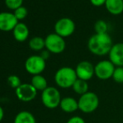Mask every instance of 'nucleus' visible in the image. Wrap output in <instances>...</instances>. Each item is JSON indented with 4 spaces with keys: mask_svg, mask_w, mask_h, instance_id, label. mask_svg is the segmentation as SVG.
<instances>
[{
    "mask_svg": "<svg viewBox=\"0 0 123 123\" xmlns=\"http://www.w3.org/2000/svg\"><path fill=\"white\" fill-rule=\"evenodd\" d=\"M13 123H36V119L31 112L21 111L15 116Z\"/></svg>",
    "mask_w": 123,
    "mask_h": 123,
    "instance_id": "nucleus-16",
    "label": "nucleus"
},
{
    "mask_svg": "<svg viewBox=\"0 0 123 123\" xmlns=\"http://www.w3.org/2000/svg\"><path fill=\"white\" fill-rule=\"evenodd\" d=\"M13 14L16 17V18L18 20V22L21 21V20L25 19L28 15V9L24 6L19 7L18 8H17L16 10H14L13 12Z\"/></svg>",
    "mask_w": 123,
    "mask_h": 123,
    "instance_id": "nucleus-22",
    "label": "nucleus"
},
{
    "mask_svg": "<svg viewBox=\"0 0 123 123\" xmlns=\"http://www.w3.org/2000/svg\"><path fill=\"white\" fill-rule=\"evenodd\" d=\"M100 100L96 93L88 91L87 93L80 96L78 100L79 110L84 113H91L95 111L99 106Z\"/></svg>",
    "mask_w": 123,
    "mask_h": 123,
    "instance_id": "nucleus-4",
    "label": "nucleus"
},
{
    "mask_svg": "<svg viewBox=\"0 0 123 123\" xmlns=\"http://www.w3.org/2000/svg\"><path fill=\"white\" fill-rule=\"evenodd\" d=\"M38 91L30 83L22 84L19 87L15 90L16 97L23 102H30L34 100L37 96Z\"/></svg>",
    "mask_w": 123,
    "mask_h": 123,
    "instance_id": "nucleus-9",
    "label": "nucleus"
},
{
    "mask_svg": "<svg viewBox=\"0 0 123 123\" xmlns=\"http://www.w3.org/2000/svg\"><path fill=\"white\" fill-rule=\"evenodd\" d=\"M7 8L11 10H16L19 7L23 6L24 0H4Z\"/></svg>",
    "mask_w": 123,
    "mask_h": 123,
    "instance_id": "nucleus-23",
    "label": "nucleus"
},
{
    "mask_svg": "<svg viewBox=\"0 0 123 123\" xmlns=\"http://www.w3.org/2000/svg\"><path fill=\"white\" fill-rule=\"evenodd\" d=\"M78 79L88 81L95 75V66L87 60L80 61L74 69Z\"/></svg>",
    "mask_w": 123,
    "mask_h": 123,
    "instance_id": "nucleus-10",
    "label": "nucleus"
},
{
    "mask_svg": "<svg viewBox=\"0 0 123 123\" xmlns=\"http://www.w3.org/2000/svg\"><path fill=\"white\" fill-rule=\"evenodd\" d=\"M105 6L107 11L113 15L123 13V0H106Z\"/></svg>",
    "mask_w": 123,
    "mask_h": 123,
    "instance_id": "nucleus-15",
    "label": "nucleus"
},
{
    "mask_svg": "<svg viewBox=\"0 0 123 123\" xmlns=\"http://www.w3.org/2000/svg\"><path fill=\"white\" fill-rule=\"evenodd\" d=\"M60 107L64 112L66 113H73L79 110V105H78V100L73 97H64L62 98L60 104Z\"/></svg>",
    "mask_w": 123,
    "mask_h": 123,
    "instance_id": "nucleus-14",
    "label": "nucleus"
},
{
    "mask_svg": "<svg viewBox=\"0 0 123 123\" xmlns=\"http://www.w3.org/2000/svg\"><path fill=\"white\" fill-rule=\"evenodd\" d=\"M29 46L32 50L34 51H41L45 48V40L44 38L39 36H34L31 38L29 41Z\"/></svg>",
    "mask_w": 123,
    "mask_h": 123,
    "instance_id": "nucleus-18",
    "label": "nucleus"
},
{
    "mask_svg": "<svg viewBox=\"0 0 123 123\" xmlns=\"http://www.w3.org/2000/svg\"><path fill=\"white\" fill-rule=\"evenodd\" d=\"M61 95L56 87L48 86L41 92V102L48 109H55L60 106Z\"/></svg>",
    "mask_w": 123,
    "mask_h": 123,
    "instance_id": "nucleus-3",
    "label": "nucleus"
},
{
    "mask_svg": "<svg viewBox=\"0 0 123 123\" xmlns=\"http://www.w3.org/2000/svg\"><path fill=\"white\" fill-rule=\"evenodd\" d=\"M3 117H4V111H3V108L0 105V122L3 121Z\"/></svg>",
    "mask_w": 123,
    "mask_h": 123,
    "instance_id": "nucleus-28",
    "label": "nucleus"
},
{
    "mask_svg": "<svg viewBox=\"0 0 123 123\" xmlns=\"http://www.w3.org/2000/svg\"><path fill=\"white\" fill-rule=\"evenodd\" d=\"M66 123H86L85 120L80 117H78V116H75V117H72L67 121Z\"/></svg>",
    "mask_w": 123,
    "mask_h": 123,
    "instance_id": "nucleus-25",
    "label": "nucleus"
},
{
    "mask_svg": "<svg viewBox=\"0 0 123 123\" xmlns=\"http://www.w3.org/2000/svg\"><path fill=\"white\" fill-rule=\"evenodd\" d=\"M75 30V24L70 18H60L55 25V32L63 38L69 37Z\"/></svg>",
    "mask_w": 123,
    "mask_h": 123,
    "instance_id": "nucleus-8",
    "label": "nucleus"
},
{
    "mask_svg": "<svg viewBox=\"0 0 123 123\" xmlns=\"http://www.w3.org/2000/svg\"><path fill=\"white\" fill-rule=\"evenodd\" d=\"M25 68L26 71L32 75L41 74L46 68V60L40 55H31L25 60Z\"/></svg>",
    "mask_w": 123,
    "mask_h": 123,
    "instance_id": "nucleus-5",
    "label": "nucleus"
},
{
    "mask_svg": "<svg viewBox=\"0 0 123 123\" xmlns=\"http://www.w3.org/2000/svg\"><path fill=\"white\" fill-rule=\"evenodd\" d=\"M30 84L34 87V89L37 91H41L46 89L48 87V82L45 77H44L41 74H37V75H33L31 79Z\"/></svg>",
    "mask_w": 123,
    "mask_h": 123,
    "instance_id": "nucleus-17",
    "label": "nucleus"
},
{
    "mask_svg": "<svg viewBox=\"0 0 123 123\" xmlns=\"http://www.w3.org/2000/svg\"><path fill=\"white\" fill-rule=\"evenodd\" d=\"M112 79L114 81H116L118 84H122L123 83V67H116L114 70Z\"/></svg>",
    "mask_w": 123,
    "mask_h": 123,
    "instance_id": "nucleus-24",
    "label": "nucleus"
},
{
    "mask_svg": "<svg viewBox=\"0 0 123 123\" xmlns=\"http://www.w3.org/2000/svg\"><path fill=\"white\" fill-rule=\"evenodd\" d=\"M72 89L76 94L82 96V95L86 94L89 91V84L87 81L83 80L80 79H77L75 80V82L74 83Z\"/></svg>",
    "mask_w": 123,
    "mask_h": 123,
    "instance_id": "nucleus-19",
    "label": "nucleus"
},
{
    "mask_svg": "<svg viewBox=\"0 0 123 123\" xmlns=\"http://www.w3.org/2000/svg\"><path fill=\"white\" fill-rule=\"evenodd\" d=\"M116 66L110 60H100L95 65V75L100 80H108L112 78Z\"/></svg>",
    "mask_w": 123,
    "mask_h": 123,
    "instance_id": "nucleus-7",
    "label": "nucleus"
},
{
    "mask_svg": "<svg viewBox=\"0 0 123 123\" xmlns=\"http://www.w3.org/2000/svg\"><path fill=\"white\" fill-rule=\"evenodd\" d=\"M87 46L93 55L104 56L109 55L113 43L108 34H95L89 39Z\"/></svg>",
    "mask_w": 123,
    "mask_h": 123,
    "instance_id": "nucleus-1",
    "label": "nucleus"
},
{
    "mask_svg": "<svg viewBox=\"0 0 123 123\" xmlns=\"http://www.w3.org/2000/svg\"><path fill=\"white\" fill-rule=\"evenodd\" d=\"M91 4L96 7H100L102 5H105L106 0H90Z\"/></svg>",
    "mask_w": 123,
    "mask_h": 123,
    "instance_id": "nucleus-26",
    "label": "nucleus"
},
{
    "mask_svg": "<svg viewBox=\"0 0 123 123\" xmlns=\"http://www.w3.org/2000/svg\"><path fill=\"white\" fill-rule=\"evenodd\" d=\"M109 59L116 67H123V43L113 44L109 53Z\"/></svg>",
    "mask_w": 123,
    "mask_h": 123,
    "instance_id": "nucleus-12",
    "label": "nucleus"
},
{
    "mask_svg": "<svg viewBox=\"0 0 123 123\" xmlns=\"http://www.w3.org/2000/svg\"><path fill=\"white\" fill-rule=\"evenodd\" d=\"M49 55H50V52L48 51L47 49H45V50H42V52H41V54L39 55H40L44 60H47L49 58Z\"/></svg>",
    "mask_w": 123,
    "mask_h": 123,
    "instance_id": "nucleus-27",
    "label": "nucleus"
},
{
    "mask_svg": "<svg viewBox=\"0 0 123 123\" xmlns=\"http://www.w3.org/2000/svg\"><path fill=\"white\" fill-rule=\"evenodd\" d=\"M13 38L18 42H24L29 38V29L25 24L22 22H18V25L15 26L13 30Z\"/></svg>",
    "mask_w": 123,
    "mask_h": 123,
    "instance_id": "nucleus-13",
    "label": "nucleus"
},
{
    "mask_svg": "<svg viewBox=\"0 0 123 123\" xmlns=\"http://www.w3.org/2000/svg\"><path fill=\"white\" fill-rule=\"evenodd\" d=\"M44 40H45V49L50 53L60 54L65 49L66 44L64 38L55 33L47 35Z\"/></svg>",
    "mask_w": 123,
    "mask_h": 123,
    "instance_id": "nucleus-6",
    "label": "nucleus"
},
{
    "mask_svg": "<svg viewBox=\"0 0 123 123\" xmlns=\"http://www.w3.org/2000/svg\"><path fill=\"white\" fill-rule=\"evenodd\" d=\"M18 20L14 14L9 12L0 13V30L4 32L13 31L15 26L18 25Z\"/></svg>",
    "mask_w": 123,
    "mask_h": 123,
    "instance_id": "nucleus-11",
    "label": "nucleus"
},
{
    "mask_svg": "<svg viewBox=\"0 0 123 123\" xmlns=\"http://www.w3.org/2000/svg\"><path fill=\"white\" fill-rule=\"evenodd\" d=\"M7 82H8V86H9L10 87L14 90H16L17 88L19 87L22 85L21 80H20V78L18 77V75H16V74H11V75L8 76V79H7Z\"/></svg>",
    "mask_w": 123,
    "mask_h": 123,
    "instance_id": "nucleus-21",
    "label": "nucleus"
},
{
    "mask_svg": "<svg viewBox=\"0 0 123 123\" xmlns=\"http://www.w3.org/2000/svg\"><path fill=\"white\" fill-rule=\"evenodd\" d=\"M94 29L96 31V34H107L108 25L104 20H98L95 23Z\"/></svg>",
    "mask_w": 123,
    "mask_h": 123,
    "instance_id": "nucleus-20",
    "label": "nucleus"
},
{
    "mask_svg": "<svg viewBox=\"0 0 123 123\" xmlns=\"http://www.w3.org/2000/svg\"><path fill=\"white\" fill-rule=\"evenodd\" d=\"M77 79L75 70L69 66L61 67L55 74V84L62 89L72 88Z\"/></svg>",
    "mask_w": 123,
    "mask_h": 123,
    "instance_id": "nucleus-2",
    "label": "nucleus"
}]
</instances>
